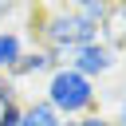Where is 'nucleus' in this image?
<instances>
[{
    "instance_id": "2",
    "label": "nucleus",
    "mask_w": 126,
    "mask_h": 126,
    "mask_svg": "<svg viewBox=\"0 0 126 126\" xmlns=\"http://www.w3.org/2000/svg\"><path fill=\"white\" fill-rule=\"evenodd\" d=\"M63 63H67L71 71H79L83 79H91V83H94V79L110 75V71L122 63V55H118V51H110L102 39H94V43H87V47H75Z\"/></svg>"
},
{
    "instance_id": "8",
    "label": "nucleus",
    "mask_w": 126,
    "mask_h": 126,
    "mask_svg": "<svg viewBox=\"0 0 126 126\" xmlns=\"http://www.w3.org/2000/svg\"><path fill=\"white\" fill-rule=\"evenodd\" d=\"M0 102H4V106L20 102V91H16V83H12L8 75H0Z\"/></svg>"
},
{
    "instance_id": "7",
    "label": "nucleus",
    "mask_w": 126,
    "mask_h": 126,
    "mask_svg": "<svg viewBox=\"0 0 126 126\" xmlns=\"http://www.w3.org/2000/svg\"><path fill=\"white\" fill-rule=\"evenodd\" d=\"M75 16H83V20H91V24H98L102 28V20H106V12H110V4L106 0H79L75 8H71Z\"/></svg>"
},
{
    "instance_id": "6",
    "label": "nucleus",
    "mask_w": 126,
    "mask_h": 126,
    "mask_svg": "<svg viewBox=\"0 0 126 126\" xmlns=\"http://www.w3.org/2000/svg\"><path fill=\"white\" fill-rule=\"evenodd\" d=\"M20 122H24V126H59V114H55L43 98H35V102H28V106H24Z\"/></svg>"
},
{
    "instance_id": "4",
    "label": "nucleus",
    "mask_w": 126,
    "mask_h": 126,
    "mask_svg": "<svg viewBox=\"0 0 126 126\" xmlns=\"http://www.w3.org/2000/svg\"><path fill=\"white\" fill-rule=\"evenodd\" d=\"M98 39H102L110 51L126 55V4H110L106 20H102V28H98Z\"/></svg>"
},
{
    "instance_id": "13",
    "label": "nucleus",
    "mask_w": 126,
    "mask_h": 126,
    "mask_svg": "<svg viewBox=\"0 0 126 126\" xmlns=\"http://www.w3.org/2000/svg\"><path fill=\"white\" fill-rule=\"evenodd\" d=\"M122 98H126V83H122Z\"/></svg>"
},
{
    "instance_id": "12",
    "label": "nucleus",
    "mask_w": 126,
    "mask_h": 126,
    "mask_svg": "<svg viewBox=\"0 0 126 126\" xmlns=\"http://www.w3.org/2000/svg\"><path fill=\"white\" fill-rule=\"evenodd\" d=\"M59 126H79V118H59Z\"/></svg>"
},
{
    "instance_id": "5",
    "label": "nucleus",
    "mask_w": 126,
    "mask_h": 126,
    "mask_svg": "<svg viewBox=\"0 0 126 126\" xmlns=\"http://www.w3.org/2000/svg\"><path fill=\"white\" fill-rule=\"evenodd\" d=\"M24 51H28V47H24V35H20V32H0V75H8V71L20 63Z\"/></svg>"
},
{
    "instance_id": "10",
    "label": "nucleus",
    "mask_w": 126,
    "mask_h": 126,
    "mask_svg": "<svg viewBox=\"0 0 126 126\" xmlns=\"http://www.w3.org/2000/svg\"><path fill=\"white\" fill-rule=\"evenodd\" d=\"M114 126H126V98L118 102V118H114Z\"/></svg>"
},
{
    "instance_id": "9",
    "label": "nucleus",
    "mask_w": 126,
    "mask_h": 126,
    "mask_svg": "<svg viewBox=\"0 0 126 126\" xmlns=\"http://www.w3.org/2000/svg\"><path fill=\"white\" fill-rule=\"evenodd\" d=\"M79 126H114V118H106V114L98 110V114H87V118H79Z\"/></svg>"
},
{
    "instance_id": "11",
    "label": "nucleus",
    "mask_w": 126,
    "mask_h": 126,
    "mask_svg": "<svg viewBox=\"0 0 126 126\" xmlns=\"http://www.w3.org/2000/svg\"><path fill=\"white\" fill-rule=\"evenodd\" d=\"M12 12H16V4H0V16H4V20H8Z\"/></svg>"
},
{
    "instance_id": "1",
    "label": "nucleus",
    "mask_w": 126,
    "mask_h": 126,
    "mask_svg": "<svg viewBox=\"0 0 126 126\" xmlns=\"http://www.w3.org/2000/svg\"><path fill=\"white\" fill-rule=\"evenodd\" d=\"M43 102H47L59 118H87V114H98V91H94V83L83 79L79 71H71L67 63L47 75Z\"/></svg>"
},
{
    "instance_id": "3",
    "label": "nucleus",
    "mask_w": 126,
    "mask_h": 126,
    "mask_svg": "<svg viewBox=\"0 0 126 126\" xmlns=\"http://www.w3.org/2000/svg\"><path fill=\"white\" fill-rule=\"evenodd\" d=\"M55 67H63V59H59V55H47V51L32 47V51H24V55H20V63L8 71V79L16 83V79H28V75H51Z\"/></svg>"
}]
</instances>
